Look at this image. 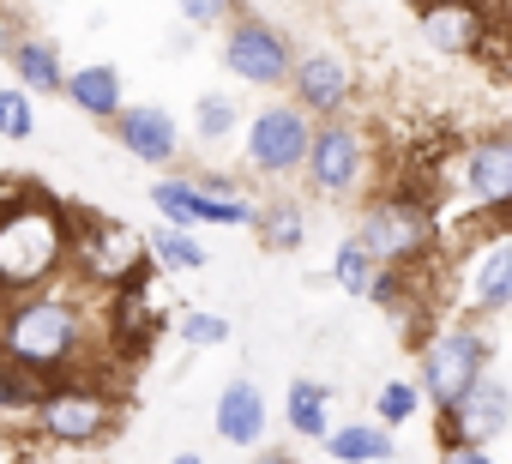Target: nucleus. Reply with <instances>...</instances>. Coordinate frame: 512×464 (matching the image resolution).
<instances>
[{
    "mask_svg": "<svg viewBox=\"0 0 512 464\" xmlns=\"http://www.w3.org/2000/svg\"><path fill=\"white\" fill-rule=\"evenodd\" d=\"M446 428H452V446H458V434H464V446L494 440L506 428V386L494 374H476V386L458 404H446Z\"/></svg>",
    "mask_w": 512,
    "mask_h": 464,
    "instance_id": "obj_4",
    "label": "nucleus"
},
{
    "mask_svg": "<svg viewBox=\"0 0 512 464\" xmlns=\"http://www.w3.org/2000/svg\"><path fill=\"white\" fill-rule=\"evenodd\" d=\"M223 7H229V0H181V13H187L193 25H211V19H223Z\"/></svg>",
    "mask_w": 512,
    "mask_h": 464,
    "instance_id": "obj_28",
    "label": "nucleus"
},
{
    "mask_svg": "<svg viewBox=\"0 0 512 464\" xmlns=\"http://www.w3.org/2000/svg\"><path fill=\"white\" fill-rule=\"evenodd\" d=\"M260 464H290V458H284V452H266V458H260Z\"/></svg>",
    "mask_w": 512,
    "mask_h": 464,
    "instance_id": "obj_30",
    "label": "nucleus"
},
{
    "mask_svg": "<svg viewBox=\"0 0 512 464\" xmlns=\"http://www.w3.org/2000/svg\"><path fill=\"white\" fill-rule=\"evenodd\" d=\"M374 278H380V272H374V254H362V248H344V254H338V284H344L350 296H368Z\"/></svg>",
    "mask_w": 512,
    "mask_h": 464,
    "instance_id": "obj_18",
    "label": "nucleus"
},
{
    "mask_svg": "<svg viewBox=\"0 0 512 464\" xmlns=\"http://www.w3.org/2000/svg\"><path fill=\"white\" fill-rule=\"evenodd\" d=\"M296 242H302V211L296 205L266 211V248H296Z\"/></svg>",
    "mask_w": 512,
    "mask_h": 464,
    "instance_id": "obj_21",
    "label": "nucleus"
},
{
    "mask_svg": "<svg viewBox=\"0 0 512 464\" xmlns=\"http://www.w3.org/2000/svg\"><path fill=\"white\" fill-rule=\"evenodd\" d=\"M446 464H488V458H482L476 446H452V458H446Z\"/></svg>",
    "mask_w": 512,
    "mask_h": 464,
    "instance_id": "obj_29",
    "label": "nucleus"
},
{
    "mask_svg": "<svg viewBox=\"0 0 512 464\" xmlns=\"http://www.w3.org/2000/svg\"><path fill=\"white\" fill-rule=\"evenodd\" d=\"M223 61H229V73H241L247 85H278V79L290 73L284 37H278V31H266V25H241V31L229 37Z\"/></svg>",
    "mask_w": 512,
    "mask_h": 464,
    "instance_id": "obj_5",
    "label": "nucleus"
},
{
    "mask_svg": "<svg viewBox=\"0 0 512 464\" xmlns=\"http://www.w3.org/2000/svg\"><path fill=\"white\" fill-rule=\"evenodd\" d=\"M470 187H476L482 199H494V205L512 193V145H506V139H488V145L470 151Z\"/></svg>",
    "mask_w": 512,
    "mask_h": 464,
    "instance_id": "obj_11",
    "label": "nucleus"
},
{
    "mask_svg": "<svg viewBox=\"0 0 512 464\" xmlns=\"http://www.w3.org/2000/svg\"><path fill=\"white\" fill-rule=\"evenodd\" d=\"M151 205H157L163 217H175V223H199V193H193L187 181H157V187H151Z\"/></svg>",
    "mask_w": 512,
    "mask_h": 464,
    "instance_id": "obj_17",
    "label": "nucleus"
},
{
    "mask_svg": "<svg viewBox=\"0 0 512 464\" xmlns=\"http://www.w3.org/2000/svg\"><path fill=\"white\" fill-rule=\"evenodd\" d=\"M13 61H19V73H25L37 91H55V85H61V61H55V49H49V43H19V49H13Z\"/></svg>",
    "mask_w": 512,
    "mask_h": 464,
    "instance_id": "obj_16",
    "label": "nucleus"
},
{
    "mask_svg": "<svg viewBox=\"0 0 512 464\" xmlns=\"http://www.w3.org/2000/svg\"><path fill=\"white\" fill-rule=\"evenodd\" d=\"M103 422H109V404L97 392H79V386H67L43 404V428L55 440H91V434H103Z\"/></svg>",
    "mask_w": 512,
    "mask_h": 464,
    "instance_id": "obj_6",
    "label": "nucleus"
},
{
    "mask_svg": "<svg viewBox=\"0 0 512 464\" xmlns=\"http://www.w3.org/2000/svg\"><path fill=\"white\" fill-rule=\"evenodd\" d=\"M416 404H422V392H416L410 380H398V386H386V392H380V416H386V422L416 416Z\"/></svg>",
    "mask_w": 512,
    "mask_h": 464,
    "instance_id": "obj_24",
    "label": "nucleus"
},
{
    "mask_svg": "<svg viewBox=\"0 0 512 464\" xmlns=\"http://www.w3.org/2000/svg\"><path fill=\"white\" fill-rule=\"evenodd\" d=\"M217 434L235 440V446H253L266 434V404H260V392H253L247 380H229L217 392Z\"/></svg>",
    "mask_w": 512,
    "mask_h": 464,
    "instance_id": "obj_9",
    "label": "nucleus"
},
{
    "mask_svg": "<svg viewBox=\"0 0 512 464\" xmlns=\"http://www.w3.org/2000/svg\"><path fill=\"white\" fill-rule=\"evenodd\" d=\"M115 133L145 163H169L175 157V121L163 109H115Z\"/></svg>",
    "mask_w": 512,
    "mask_h": 464,
    "instance_id": "obj_8",
    "label": "nucleus"
},
{
    "mask_svg": "<svg viewBox=\"0 0 512 464\" xmlns=\"http://www.w3.org/2000/svg\"><path fill=\"white\" fill-rule=\"evenodd\" d=\"M422 31L440 49H476V43H488V31H482V19H476L470 0H428Z\"/></svg>",
    "mask_w": 512,
    "mask_h": 464,
    "instance_id": "obj_10",
    "label": "nucleus"
},
{
    "mask_svg": "<svg viewBox=\"0 0 512 464\" xmlns=\"http://www.w3.org/2000/svg\"><path fill=\"white\" fill-rule=\"evenodd\" d=\"M67 97L85 109V115H115L121 109V73L115 67H85L67 79Z\"/></svg>",
    "mask_w": 512,
    "mask_h": 464,
    "instance_id": "obj_13",
    "label": "nucleus"
},
{
    "mask_svg": "<svg viewBox=\"0 0 512 464\" xmlns=\"http://www.w3.org/2000/svg\"><path fill=\"white\" fill-rule=\"evenodd\" d=\"M253 211L241 205V199H211V193H199V223H247Z\"/></svg>",
    "mask_w": 512,
    "mask_h": 464,
    "instance_id": "obj_26",
    "label": "nucleus"
},
{
    "mask_svg": "<svg viewBox=\"0 0 512 464\" xmlns=\"http://www.w3.org/2000/svg\"><path fill=\"white\" fill-rule=\"evenodd\" d=\"M290 428L296 434H326V386L320 380H296L290 386Z\"/></svg>",
    "mask_w": 512,
    "mask_h": 464,
    "instance_id": "obj_15",
    "label": "nucleus"
},
{
    "mask_svg": "<svg viewBox=\"0 0 512 464\" xmlns=\"http://www.w3.org/2000/svg\"><path fill=\"white\" fill-rule=\"evenodd\" d=\"M422 242H428V223H422V211L410 205V199H398V205H380V211H368V223H362V254H380V260H410V254H422Z\"/></svg>",
    "mask_w": 512,
    "mask_h": 464,
    "instance_id": "obj_2",
    "label": "nucleus"
},
{
    "mask_svg": "<svg viewBox=\"0 0 512 464\" xmlns=\"http://www.w3.org/2000/svg\"><path fill=\"white\" fill-rule=\"evenodd\" d=\"M476 296H482L488 308H500V302L512 296V254H506V248L488 254V266H482V290H476Z\"/></svg>",
    "mask_w": 512,
    "mask_h": 464,
    "instance_id": "obj_19",
    "label": "nucleus"
},
{
    "mask_svg": "<svg viewBox=\"0 0 512 464\" xmlns=\"http://www.w3.org/2000/svg\"><path fill=\"white\" fill-rule=\"evenodd\" d=\"M31 398H37V386L25 368H0V404H31Z\"/></svg>",
    "mask_w": 512,
    "mask_h": 464,
    "instance_id": "obj_27",
    "label": "nucleus"
},
{
    "mask_svg": "<svg viewBox=\"0 0 512 464\" xmlns=\"http://www.w3.org/2000/svg\"><path fill=\"white\" fill-rule=\"evenodd\" d=\"M308 163H314V181L320 187H350L356 169H362V145L350 127H326V133H308Z\"/></svg>",
    "mask_w": 512,
    "mask_h": 464,
    "instance_id": "obj_7",
    "label": "nucleus"
},
{
    "mask_svg": "<svg viewBox=\"0 0 512 464\" xmlns=\"http://www.w3.org/2000/svg\"><path fill=\"white\" fill-rule=\"evenodd\" d=\"M247 157H253V169H272V175L296 169V163L308 157V121H302L296 109H266L260 121H253Z\"/></svg>",
    "mask_w": 512,
    "mask_h": 464,
    "instance_id": "obj_3",
    "label": "nucleus"
},
{
    "mask_svg": "<svg viewBox=\"0 0 512 464\" xmlns=\"http://www.w3.org/2000/svg\"><path fill=\"white\" fill-rule=\"evenodd\" d=\"M482 362H488V338L482 332H440L434 344H428V362H422V374H428V392L440 398V404H458L470 386H476V374H482Z\"/></svg>",
    "mask_w": 512,
    "mask_h": 464,
    "instance_id": "obj_1",
    "label": "nucleus"
},
{
    "mask_svg": "<svg viewBox=\"0 0 512 464\" xmlns=\"http://www.w3.org/2000/svg\"><path fill=\"white\" fill-rule=\"evenodd\" d=\"M326 446H332V458H344V464H374V458H392V434H386V428H368V422L338 428Z\"/></svg>",
    "mask_w": 512,
    "mask_h": 464,
    "instance_id": "obj_14",
    "label": "nucleus"
},
{
    "mask_svg": "<svg viewBox=\"0 0 512 464\" xmlns=\"http://www.w3.org/2000/svg\"><path fill=\"white\" fill-rule=\"evenodd\" d=\"M374 464H392V458H374Z\"/></svg>",
    "mask_w": 512,
    "mask_h": 464,
    "instance_id": "obj_32",
    "label": "nucleus"
},
{
    "mask_svg": "<svg viewBox=\"0 0 512 464\" xmlns=\"http://www.w3.org/2000/svg\"><path fill=\"white\" fill-rule=\"evenodd\" d=\"M175 464H199V458H193V452H181V458H175Z\"/></svg>",
    "mask_w": 512,
    "mask_h": 464,
    "instance_id": "obj_31",
    "label": "nucleus"
},
{
    "mask_svg": "<svg viewBox=\"0 0 512 464\" xmlns=\"http://www.w3.org/2000/svg\"><path fill=\"white\" fill-rule=\"evenodd\" d=\"M181 338L187 344H223L229 320H217V314H181Z\"/></svg>",
    "mask_w": 512,
    "mask_h": 464,
    "instance_id": "obj_23",
    "label": "nucleus"
},
{
    "mask_svg": "<svg viewBox=\"0 0 512 464\" xmlns=\"http://www.w3.org/2000/svg\"><path fill=\"white\" fill-rule=\"evenodd\" d=\"M344 67L332 61V55H308L302 67H296V91H302V103H314V109H338L344 103Z\"/></svg>",
    "mask_w": 512,
    "mask_h": 464,
    "instance_id": "obj_12",
    "label": "nucleus"
},
{
    "mask_svg": "<svg viewBox=\"0 0 512 464\" xmlns=\"http://www.w3.org/2000/svg\"><path fill=\"white\" fill-rule=\"evenodd\" d=\"M235 127V103L229 97H205L199 103V139H223Z\"/></svg>",
    "mask_w": 512,
    "mask_h": 464,
    "instance_id": "obj_22",
    "label": "nucleus"
},
{
    "mask_svg": "<svg viewBox=\"0 0 512 464\" xmlns=\"http://www.w3.org/2000/svg\"><path fill=\"white\" fill-rule=\"evenodd\" d=\"M157 254H163L169 266H187V272H193V266H205V254L181 236V229H163V236H157Z\"/></svg>",
    "mask_w": 512,
    "mask_h": 464,
    "instance_id": "obj_25",
    "label": "nucleus"
},
{
    "mask_svg": "<svg viewBox=\"0 0 512 464\" xmlns=\"http://www.w3.org/2000/svg\"><path fill=\"white\" fill-rule=\"evenodd\" d=\"M31 464H37V458H31Z\"/></svg>",
    "mask_w": 512,
    "mask_h": 464,
    "instance_id": "obj_34",
    "label": "nucleus"
},
{
    "mask_svg": "<svg viewBox=\"0 0 512 464\" xmlns=\"http://www.w3.org/2000/svg\"><path fill=\"white\" fill-rule=\"evenodd\" d=\"M37 115H31V97L25 91H0V133L7 139H31Z\"/></svg>",
    "mask_w": 512,
    "mask_h": 464,
    "instance_id": "obj_20",
    "label": "nucleus"
},
{
    "mask_svg": "<svg viewBox=\"0 0 512 464\" xmlns=\"http://www.w3.org/2000/svg\"><path fill=\"white\" fill-rule=\"evenodd\" d=\"M422 7H428V0H422Z\"/></svg>",
    "mask_w": 512,
    "mask_h": 464,
    "instance_id": "obj_33",
    "label": "nucleus"
}]
</instances>
